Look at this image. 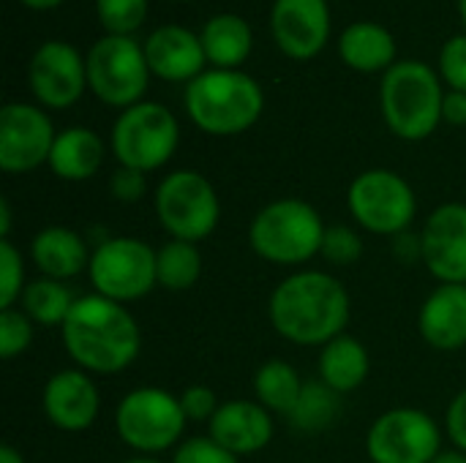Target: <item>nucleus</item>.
Segmentation results:
<instances>
[{
  "mask_svg": "<svg viewBox=\"0 0 466 463\" xmlns=\"http://www.w3.org/2000/svg\"><path fill=\"white\" fill-rule=\"evenodd\" d=\"M352 300L344 284L325 270H298L270 295L273 330L298 347H325L344 336Z\"/></svg>",
  "mask_w": 466,
  "mask_h": 463,
  "instance_id": "nucleus-1",
  "label": "nucleus"
},
{
  "mask_svg": "<svg viewBox=\"0 0 466 463\" xmlns=\"http://www.w3.org/2000/svg\"><path fill=\"white\" fill-rule=\"evenodd\" d=\"M60 338L82 371L104 377L126 371L142 347L139 325L131 311L96 292L76 297L71 314L60 325Z\"/></svg>",
  "mask_w": 466,
  "mask_h": 463,
  "instance_id": "nucleus-2",
  "label": "nucleus"
},
{
  "mask_svg": "<svg viewBox=\"0 0 466 463\" xmlns=\"http://www.w3.org/2000/svg\"><path fill=\"white\" fill-rule=\"evenodd\" d=\"M191 123L210 136L248 131L265 109V93L246 71L210 68L186 85L183 96Z\"/></svg>",
  "mask_w": 466,
  "mask_h": 463,
  "instance_id": "nucleus-3",
  "label": "nucleus"
},
{
  "mask_svg": "<svg viewBox=\"0 0 466 463\" xmlns=\"http://www.w3.org/2000/svg\"><path fill=\"white\" fill-rule=\"evenodd\" d=\"M442 76L420 60H399L382 76V117L399 139H429L442 123Z\"/></svg>",
  "mask_w": 466,
  "mask_h": 463,
  "instance_id": "nucleus-4",
  "label": "nucleus"
},
{
  "mask_svg": "<svg viewBox=\"0 0 466 463\" xmlns=\"http://www.w3.org/2000/svg\"><path fill=\"white\" fill-rule=\"evenodd\" d=\"M325 229L322 216L309 202L287 196L265 205L254 216L248 243L270 265H303L322 251Z\"/></svg>",
  "mask_w": 466,
  "mask_h": 463,
  "instance_id": "nucleus-5",
  "label": "nucleus"
},
{
  "mask_svg": "<svg viewBox=\"0 0 466 463\" xmlns=\"http://www.w3.org/2000/svg\"><path fill=\"white\" fill-rule=\"evenodd\" d=\"M180 396L161 388H137L123 396L115 409V428L123 445L142 456H156L175 448L186 431Z\"/></svg>",
  "mask_w": 466,
  "mask_h": 463,
  "instance_id": "nucleus-6",
  "label": "nucleus"
},
{
  "mask_svg": "<svg viewBox=\"0 0 466 463\" xmlns=\"http://www.w3.org/2000/svg\"><path fill=\"white\" fill-rule=\"evenodd\" d=\"M180 126L175 115L156 101H139L120 112L112 128V153L120 166L153 172L177 150Z\"/></svg>",
  "mask_w": 466,
  "mask_h": 463,
  "instance_id": "nucleus-7",
  "label": "nucleus"
},
{
  "mask_svg": "<svg viewBox=\"0 0 466 463\" xmlns=\"http://www.w3.org/2000/svg\"><path fill=\"white\" fill-rule=\"evenodd\" d=\"M87 87L93 96L115 109H128L142 101L150 65L145 46L134 35H104L87 52Z\"/></svg>",
  "mask_w": 466,
  "mask_h": 463,
  "instance_id": "nucleus-8",
  "label": "nucleus"
},
{
  "mask_svg": "<svg viewBox=\"0 0 466 463\" xmlns=\"http://www.w3.org/2000/svg\"><path fill=\"white\" fill-rule=\"evenodd\" d=\"M156 216L172 240L199 243L216 232L221 202L205 175L194 169H177L156 188Z\"/></svg>",
  "mask_w": 466,
  "mask_h": 463,
  "instance_id": "nucleus-9",
  "label": "nucleus"
},
{
  "mask_svg": "<svg viewBox=\"0 0 466 463\" xmlns=\"http://www.w3.org/2000/svg\"><path fill=\"white\" fill-rule=\"evenodd\" d=\"M156 254L139 237H109L90 257V284L96 295L115 303H134L158 287Z\"/></svg>",
  "mask_w": 466,
  "mask_h": 463,
  "instance_id": "nucleus-10",
  "label": "nucleus"
},
{
  "mask_svg": "<svg viewBox=\"0 0 466 463\" xmlns=\"http://www.w3.org/2000/svg\"><path fill=\"white\" fill-rule=\"evenodd\" d=\"M352 218L374 235H404L418 213L412 186L390 169L360 172L347 194Z\"/></svg>",
  "mask_w": 466,
  "mask_h": 463,
  "instance_id": "nucleus-11",
  "label": "nucleus"
},
{
  "mask_svg": "<svg viewBox=\"0 0 466 463\" xmlns=\"http://www.w3.org/2000/svg\"><path fill=\"white\" fill-rule=\"evenodd\" d=\"M442 431L431 415L399 407L374 420L366 453L374 463H431L442 450Z\"/></svg>",
  "mask_w": 466,
  "mask_h": 463,
  "instance_id": "nucleus-12",
  "label": "nucleus"
},
{
  "mask_svg": "<svg viewBox=\"0 0 466 463\" xmlns=\"http://www.w3.org/2000/svg\"><path fill=\"white\" fill-rule=\"evenodd\" d=\"M55 136L52 120L41 106L25 101L5 104L0 109V169L22 175L49 164Z\"/></svg>",
  "mask_w": 466,
  "mask_h": 463,
  "instance_id": "nucleus-13",
  "label": "nucleus"
},
{
  "mask_svg": "<svg viewBox=\"0 0 466 463\" xmlns=\"http://www.w3.org/2000/svg\"><path fill=\"white\" fill-rule=\"evenodd\" d=\"M27 79L41 106L68 109L87 87V60L66 41H44L30 57Z\"/></svg>",
  "mask_w": 466,
  "mask_h": 463,
  "instance_id": "nucleus-14",
  "label": "nucleus"
},
{
  "mask_svg": "<svg viewBox=\"0 0 466 463\" xmlns=\"http://www.w3.org/2000/svg\"><path fill=\"white\" fill-rule=\"evenodd\" d=\"M420 259L440 284H466V205H440L426 218Z\"/></svg>",
  "mask_w": 466,
  "mask_h": 463,
  "instance_id": "nucleus-15",
  "label": "nucleus"
},
{
  "mask_svg": "<svg viewBox=\"0 0 466 463\" xmlns=\"http://www.w3.org/2000/svg\"><path fill=\"white\" fill-rule=\"evenodd\" d=\"M270 30L287 57H317L330 35L328 0H276L270 11Z\"/></svg>",
  "mask_w": 466,
  "mask_h": 463,
  "instance_id": "nucleus-16",
  "label": "nucleus"
},
{
  "mask_svg": "<svg viewBox=\"0 0 466 463\" xmlns=\"http://www.w3.org/2000/svg\"><path fill=\"white\" fill-rule=\"evenodd\" d=\"M44 415L46 420L68 434L85 431L96 423L101 401L93 379L82 368H66L49 377L44 385Z\"/></svg>",
  "mask_w": 466,
  "mask_h": 463,
  "instance_id": "nucleus-17",
  "label": "nucleus"
},
{
  "mask_svg": "<svg viewBox=\"0 0 466 463\" xmlns=\"http://www.w3.org/2000/svg\"><path fill=\"white\" fill-rule=\"evenodd\" d=\"M145 57L150 65V74L164 82H191L199 74H205V49L202 38L183 27V25H164L147 35Z\"/></svg>",
  "mask_w": 466,
  "mask_h": 463,
  "instance_id": "nucleus-18",
  "label": "nucleus"
},
{
  "mask_svg": "<svg viewBox=\"0 0 466 463\" xmlns=\"http://www.w3.org/2000/svg\"><path fill=\"white\" fill-rule=\"evenodd\" d=\"M208 437L240 458L270 445L273 420L259 401H227L208 423Z\"/></svg>",
  "mask_w": 466,
  "mask_h": 463,
  "instance_id": "nucleus-19",
  "label": "nucleus"
},
{
  "mask_svg": "<svg viewBox=\"0 0 466 463\" xmlns=\"http://www.w3.org/2000/svg\"><path fill=\"white\" fill-rule=\"evenodd\" d=\"M418 330L423 341L440 352L466 347V284L437 287L418 314Z\"/></svg>",
  "mask_w": 466,
  "mask_h": 463,
  "instance_id": "nucleus-20",
  "label": "nucleus"
},
{
  "mask_svg": "<svg viewBox=\"0 0 466 463\" xmlns=\"http://www.w3.org/2000/svg\"><path fill=\"white\" fill-rule=\"evenodd\" d=\"M87 243L79 232L66 226H46L30 243V259L44 278L68 281L90 267Z\"/></svg>",
  "mask_w": 466,
  "mask_h": 463,
  "instance_id": "nucleus-21",
  "label": "nucleus"
},
{
  "mask_svg": "<svg viewBox=\"0 0 466 463\" xmlns=\"http://www.w3.org/2000/svg\"><path fill=\"white\" fill-rule=\"evenodd\" d=\"M104 164V142L96 131L74 126L55 136L49 153V169L55 177L68 183L90 180Z\"/></svg>",
  "mask_w": 466,
  "mask_h": 463,
  "instance_id": "nucleus-22",
  "label": "nucleus"
},
{
  "mask_svg": "<svg viewBox=\"0 0 466 463\" xmlns=\"http://www.w3.org/2000/svg\"><path fill=\"white\" fill-rule=\"evenodd\" d=\"M339 55L341 60L360 71V74H374V71H388L396 65V38L385 25L377 22H355L350 25L341 38H339Z\"/></svg>",
  "mask_w": 466,
  "mask_h": 463,
  "instance_id": "nucleus-23",
  "label": "nucleus"
},
{
  "mask_svg": "<svg viewBox=\"0 0 466 463\" xmlns=\"http://www.w3.org/2000/svg\"><path fill=\"white\" fill-rule=\"evenodd\" d=\"M199 38L208 63H213V68H227V71H238L248 60L254 46V33L248 22L238 14L210 16L199 30Z\"/></svg>",
  "mask_w": 466,
  "mask_h": 463,
  "instance_id": "nucleus-24",
  "label": "nucleus"
},
{
  "mask_svg": "<svg viewBox=\"0 0 466 463\" xmlns=\"http://www.w3.org/2000/svg\"><path fill=\"white\" fill-rule=\"evenodd\" d=\"M317 368H319V382L339 396V393H352L366 382L371 371V357L358 338L344 333L322 347Z\"/></svg>",
  "mask_w": 466,
  "mask_h": 463,
  "instance_id": "nucleus-25",
  "label": "nucleus"
},
{
  "mask_svg": "<svg viewBox=\"0 0 466 463\" xmlns=\"http://www.w3.org/2000/svg\"><path fill=\"white\" fill-rule=\"evenodd\" d=\"M306 382L300 379V374L284 363V360H268L257 368L254 374V396L257 401L276 415H292L300 396H303Z\"/></svg>",
  "mask_w": 466,
  "mask_h": 463,
  "instance_id": "nucleus-26",
  "label": "nucleus"
},
{
  "mask_svg": "<svg viewBox=\"0 0 466 463\" xmlns=\"http://www.w3.org/2000/svg\"><path fill=\"white\" fill-rule=\"evenodd\" d=\"M76 297L71 295V289L66 287V281H55V278H38L33 284L25 287L22 292V311L35 322V325H46V327H60L66 322V317L71 314Z\"/></svg>",
  "mask_w": 466,
  "mask_h": 463,
  "instance_id": "nucleus-27",
  "label": "nucleus"
},
{
  "mask_svg": "<svg viewBox=\"0 0 466 463\" xmlns=\"http://www.w3.org/2000/svg\"><path fill=\"white\" fill-rule=\"evenodd\" d=\"M156 273H158V287L169 292L191 289L202 276V254L197 243L169 240L156 254Z\"/></svg>",
  "mask_w": 466,
  "mask_h": 463,
  "instance_id": "nucleus-28",
  "label": "nucleus"
},
{
  "mask_svg": "<svg viewBox=\"0 0 466 463\" xmlns=\"http://www.w3.org/2000/svg\"><path fill=\"white\" fill-rule=\"evenodd\" d=\"M336 412H339L336 393L322 382H306L303 396H300L295 412L289 415V420L295 428H300L306 434H317L333 423Z\"/></svg>",
  "mask_w": 466,
  "mask_h": 463,
  "instance_id": "nucleus-29",
  "label": "nucleus"
},
{
  "mask_svg": "<svg viewBox=\"0 0 466 463\" xmlns=\"http://www.w3.org/2000/svg\"><path fill=\"white\" fill-rule=\"evenodd\" d=\"M96 14L106 35H131L147 19V0H96Z\"/></svg>",
  "mask_w": 466,
  "mask_h": 463,
  "instance_id": "nucleus-30",
  "label": "nucleus"
},
{
  "mask_svg": "<svg viewBox=\"0 0 466 463\" xmlns=\"http://www.w3.org/2000/svg\"><path fill=\"white\" fill-rule=\"evenodd\" d=\"M33 344V319L22 308L0 311V357L14 360Z\"/></svg>",
  "mask_w": 466,
  "mask_h": 463,
  "instance_id": "nucleus-31",
  "label": "nucleus"
},
{
  "mask_svg": "<svg viewBox=\"0 0 466 463\" xmlns=\"http://www.w3.org/2000/svg\"><path fill=\"white\" fill-rule=\"evenodd\" d=\"M25 292V265L22 254L11 240H0V311L14 308Z\"/></svg>",
  "mask_w": 466,
  "mask_h": 463,
  "instance_id": "nucleus-32",
  "label": "nucleus"
},
{
  "mask_svg": "<svg viewBox=\"0 0 466 463\" xmlns=\"http://www.w3.org/2000/svg\"><path fill=\"white\" fill-rule=\"evenodd\" d=\"M330 265L347 267L355 265L363 257V240L355 229L350 226H328L325 229V240H322V251H319Z\"/></svg>",
  "mask_w": 466,
  "mask_h": 463,
  "instance_id": "nucleus-33",
  "label": "nucleus"
},
{
  "mask_svg": "<svg viewBox=\"0 0 466 463\" xmlns=\"http://www.w3.org/2000/svg\"><path fill=\"white\" fill-rule=\"evenodd\" d=\"M440 76L451 90L466 93V35H453L440 52Z\"/></svg>",
  "mask_w": 466,
  "mask_h": 463,
  "instance_id": "nucleus-34",
  "label": "nucleus"
},
{
  "mask_svg": "<svg viewBox=\"0 0 466 463\" xmlns=\"http://www.w3.org/2000/svg\"><path fill=\"white\" fill-rule=\"evenodd\" d=\"M172 463H240L238 456L216 445L210 437H194L177 445Z\"/></svg>",
  "mask_w": 466,
  "mask_h": 463,
  "instance_id": "nucleus-35",
  "label": "nucleus"
},
{
  "mask_svg": "<svg viewBox=\"0 0 466 463\" xmlns=\"http://www.w3.org/2000/svg\"><path fill=\"white\" fill-rule=\"evenodd\" d=\"M180 407L186 420H197V423H210L213 415L218 412V398L210 388L205 385H191L180 393Z\"/></svg>",
  "mask_w": 466,
  "mask_h": 463,
  "instance_id": "nucleus-36",
  "label": "nucleus"
},
{
  "mask_svg": "<svg viewBox=\"0 0 466 463\" xmlns=\"http://www.w3.org/2000/svg\"><path fill=\"white\" fill-rule=\"evenodd\" d=\"M109 191L115 194L117 202L123 205H134L145 196L147 191V180H145V172L139 169H128V166H117V172L112 175V183H109Z\"/></svg>",
  "mask_w": 466,
  "mask_h": 463,
  "instance_id": "nucleus-37",
  "label": "nucleus"
},
{
  "mask_svg": "<svg viewBox=\"0 0 466 463\" xmlns=\"http://www.w3.org/2000/svg\"><path fill=\"white\" fill-rule=\"evenodd\" d=\"M445 431H448V439L456 445V450L466 453V390H461L451 401L448 415H445Z\"/></svg>",
  "mask_w": 466,
  "mask_h": 463,
  "instance_id": "nucleus-38",
  "label": "nucleus"
},
{
  "mask_svg": "<svg viewBox=\"0 0 466 463\" xmlns=\"http://www.w3.org/2000/svg\"><path fill=\"white\" fill-rule=\"evenodd\" d=\"M442 120L451 126H466V93L451 90L442 101Z\"/></svg>",
  "mask_w": 466,
  "mask_h": 463,
  "instance_id": "nucleus-39",
  "label": "nucleus"
},
{
  "mask_svg": "<svg viewBox=\"0 0 466 463\" xmlns=\"http://www.w3.org/2000/svg\"><path fill=\"white\" fill-rule=\"evenodd\" d=\"M8 229H11V207L8 199H0V240H8Z\"/></svg>",
  "mask_w": 466,
  "mask_h": 463,
  "instance_id": "nucleus-40",
  "label": "nucleus"
},
{
  "mask_svg": "<svg viewBox=\"0 0 466 463\" xmlns=\"http://www.w3.org/2000/svg\"><path fill=\"white\" fill-rule=\"evenodd\" d=\"M0 463H25V458H22V453H19L16 448L3 445V448H0Z\"/></svg>",
  "mask_w": 466,
  "mask_h": 463,
  "instance_id": "nucleus-41",
  "label": "nucleus"
},
{
  "mask_svg": "<svg viewBox=\"0 0 466 463\" xmlns=\"http://www.w3.org/2000/svg\"><path fill=\"white\" fill-rule=\"evenodd\" d=\"M19 3H25V5L33 8V11H46V8H57V5L66 3V0H19Z\"/></svg>",
  "mask_w": 466,
  "mask_h": 463,
  "instance_id": "nucleus-42",
  "label": "nucleus"
},
{
  "mask_svg": "<svg viewBox=\"0 0 466 463\" xmlns=\"http://www.w3.org/2000/svg\"><path fill=\"white\" fill-rule=\"evenodd\" d=\"M431 463H466V453H461V450H448V453H440Z\"/></svg>",
  "mask_w": 466,
  "mask_h": 463,
  "instance_id": "nucleus-43",
  "label": "nucleus"
},
{
  "mask_svg": "<svg viewBox=\"0 0 466 463\" xmlns=\"http://www.w3.org/2000/svg\"><path fill=\"white\" fill-rule=\"evenodd\" d=\"M123 463H161V461H153V458H147V456H139V458H131V461H123Z\"/></svg>",
  "mask_w": 466,
  "mask_h": 463,
  "instance_id": "nucleus-44",
  "label": "nucleus"
},
{
  "mask_svg": "<svg viewBox=\"0 0 466 463\" xmlns=\"http://www.w3.org/2000/svg\"><path fill=\"white\" fill-rule=\"evenodd\" d=\"M459 14H461V22L466 27V0H459Z\"/></svg>",
  "mask_w": 466,
  "mask_h": 463,
  "instance_id": "nucleus-45",
  "label": "nucleus"
}]
</instances>
